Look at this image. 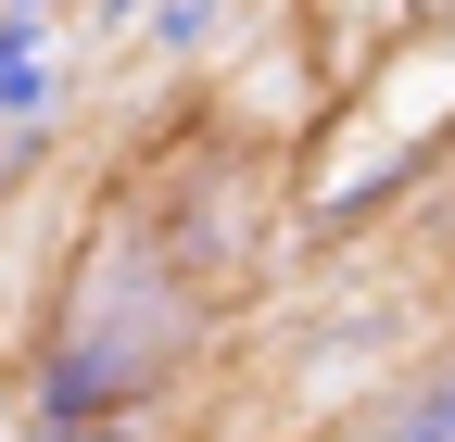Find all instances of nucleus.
<instances>
[{
    "mask_svg": "<svg viewBox=\"0 0 455 442\" xmlns=\"http://www.w3.org/2000/svg\"><path fill=\"white\" fill-rule=\"evenodd\" d=\"M13 13H26V0H13Z\"/></svg>",
    "mask_w": 455,
    "mask_h": 442,
    "instance_id": "1",
    "label": "nucleus"
}]
</instances>
